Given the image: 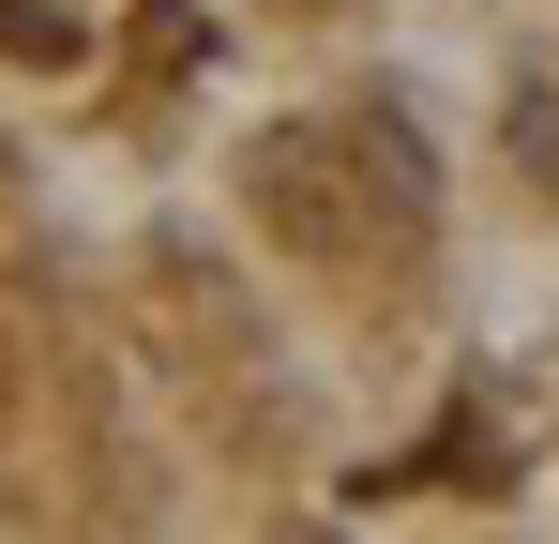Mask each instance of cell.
I'll return each instance as SVG.
<instances>
[{"mask_svg":"<svg viewBox=\"0 0 559 544\" xmlns=\"http://www.w3.org/2000/svg\"><path fill=\"white\" fill-rule=\"evenodd\" d=\"M348 152H364V121H287V137H258V167H242L258 227H287V243H364L378 212L408 197V152L364 167V181H348Z\"/></svg>","mask_w":559,"mask_h":544,"instance_id":"cell-1","label":"cell"}]
</instances>
